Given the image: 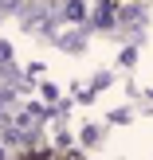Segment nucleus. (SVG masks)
Segmentation results:
<instances>
[{
  "instance_id": "nucleus-1",
  "label": "nucleus",
  "mask_w": 153,
  "mask_h": 160,
  "mask_svg": "<svg viewBox=\"0 0 153 160\" xmlns=\"http://www.w3.org/2000/svg\"><path fill=\"white\" fill-rule=\"evenodd\" d=\"M63 16L67 20H83V0H67L63 4Z\"/></svg>"
},
{
  "instance_id": "nucleus-2",
  "label": "nucleus",
  "mask_w": 153,
  "mask_h": 160,
  "mask_svg": "<svg viewBox=\"0 0 153 160\" xmlns=\"http://www.w3.org/2000/svg\"><path fill=\"white\" fill-rule=\"evenodd\" d=\"M8 59H12V47H8V43H0V62H8Z\"/></svg>"
}]
</instances>
